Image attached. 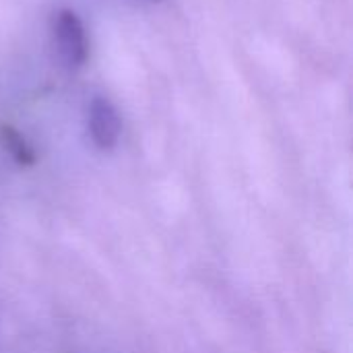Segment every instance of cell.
<instances>
[{"label": "cell", "mask_w": 353, "mask_h": 353, "mask_svg": "<svg viewBox=\"0 0 353 353\" xmlns=\"http://www.w3.org/2000/svg\"><path fill=\"white\" fill-rule=\"evenodd\" d=\"M87 128L99 151H112L122 134V120L116 105L105 97H93L87 110Z\"/></svg>", "instance_id": "obj_2"}, {"label": "cell", "mask_w": 353, "mask_h": 353, "mask_svg": "<svg viewBox=\"0 0 353 353\" xmlns=\"http://www.w3.org/2000/svg\"><path fill=\"white\" fill-rule=\"evenodd\" d=\"M0 145L4 147V151L10 155V159L21 165V168H31L37 161L35 149L31 147V143L25 139L23 132H19L14 126L10 124H0Z\"/></svg>", "instance_id": "obj_3"}, {"label": "cell", "mask_w": 353, "mask_h": 353, "mask_svg": "<svg viewBox=\"0 0 353 353\" xmlns=\"http://www.w3.org/2000/svg\"><path fill=\"white\" fill-rule=\"evenodd\" d=\"M52 37L60 62L68 70H79L89 58L87 29L81 17L70 8H60L52 19Z\"/></svg>", "instance_id": "obj_1"}]
</instances>
